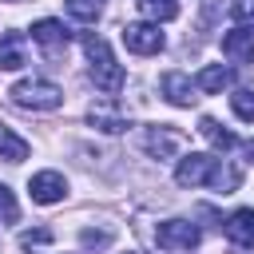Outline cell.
<instances>
[{
    "label": "cell",
    "instance_id": "1",
    "mask_svg": "<svg viewBox=\"0 0 254 254\" xmlns=\"http://www.w3.org/2000/svg\"><path fill=\"white\" fill-rule=\"evenodd\" d=\"M175 183H179V187H210V190L230 194V190H238L242 171L230 167V163H222V159H214V155H198V151H190V155L179 159V167H175Z\"/></svg>",
    "mask_w": 254,
    "mask_h": 254
},
{
    "label": "cell",
    "instance_id": "15",
    "mask_svg": "<svg viewBox=\"0 0 254 254\" xmlns=\"http://www.w3.org/2000/svg\"><path fill=\"white\" fill-rule=\"evenodd\" d=\"M16 67H24V36L4 32L0 36V71H16Z\"/></svg>",
    "mask_w": 254,
    "mask_h": 254
},
{
    "label": "cell",
    "instance_id": "23",
    "mask_svg": "<svg viewBox=\"0 0 254 254\" xmlns=\"http://www.w3.org/2000/svg\"><path fill=\"white\" fill-rule=\"evenodd\" d=\"M230 16L238 20V28H254V0H230Z\"/></svg>",
    "mask_w": 254,
    "mask_h": 254
},
{
    "label": "cell",
    "instance_id": "21",
    "mask_svg": "<svg viewBox=\"0 0 254 254\" xmlns=\"http://www.w3.org/2000/svg\"><path fill=\"white\" fill-rule=\"evenodd\" d=\"M79 246L83 250H103V246H111V230H79Z\"/></svg>",
    "mask_w": 254,
    "mask_h": 254
},
{
    "label": "cell",
    "instance_id": "12",
    "mask_svg": "<svg viewBox=\"0 0 254 254\" xmlns=\"http://www.w3.org/2000/svg\"><path fill=\"white\" fill-rule=\"evenodd\" d=\"M194 91H198V87L190 83V75H183V71H167V75H163V95H167L175 107H190V103L198 99Z\"/></svg>",
    "mask_w": 254,
    "mask_h": 254
},
{
    "label": "cell",
    "instance_id": "5",
    "mask_svg": "<svg viewBox=\"0 0 254 254\" xmlns=\"http://www.w3.org/2000/svg\"><path fill=\"white\" fill-rule=\"evenodd\" d=\"M155 238H159L163 250H194L198 238H202V230H198L190 218H167V222H159Z\"/></svg>",
    "mask_w": 254,
    "mask_h": 254
},
{
    "label": "cell",
    "instance_id": "7",
    "mask_svg": "<svg viewBox=\"0 0 254 254\" xmlns=\"http://www.w3.org/2000/svg\"><path fill=\"white\" fill-rule=\"evenodd\" d=\"M28 190H32V202L52 206V202H60V198L67 194V183H64V175H60V171H40V175H32Z\"/></svg>",
    "mask_w": 254,
    "mask_h": 254
},
{
    "label": "cell",
    "instance_id": "6",
    "mask_svg": "<svg viewBox=\"0 0 254 254\" xmlns=\"http://www.w3.org/2000/svg\"><path fill=\"white\" fill-rule=\"evenodd\" d=\"M123 44H127V52H135V56H159L167 40H163L159 24L139 20V24H127V28H123Z\"/></svg>",
    "mask_w": 254,
    "mask_h": 254
},
{
    "label": "cell",
    "instance_id": "16",
    "mask_svg": "<svg viewBox=\"0 0 254 254\" xmlns=\"http://www.w3.org/2000/svg\"><path fill=\"white\" fill-rule=\"evenodd\" d=\"M0 159L4 163H24L28 159V139H20L12 127L0 123Z\"/></svg>",
    "mask_w": 254,
    "mask_h": 254
},
{
    "label": "cell",
    "instance_id": "20",
    "mask_svg": "<svg viewBox=\"0 0 254 254\" xmlns=\"http://www.w3.org/2000/svg\"><path fill=\"white\" fill-rule=\"evenodd\" d=\"M48 242H52V230H48V226H36V230H24V234H20V246H24V250H36V254H40Z\"/></svg>",
    "mask_w": 254,
    "mask_h": 254
},
{
    "label": "cell",
    "instance_id": "3",
    "mask_svg": "<svg viewBox=\"0 0 254 254\" xmlns=\"http://www.w3.org/2000/svg\"><path fill=\"white\" fill-rule=\"evenodd\" d=\"M8 95L16 107H28V111H56L64 103V91L48 79H20L8 87Z\"/></svg>",
    "mask_w": 254,
    "mask_h": 254
},
{
    "label": "cell",
    "instance_id": "11",
    "mask_svg": "<svg viewBox=\"0 0 254 254\" xmlns=\"http://www.w3.org/2000/svg\"><path fill=\"white\" fill-rule=\"evenodd\" d=\"M32 40H36L44 52H52V56H56V52H64V48H67L71 32H67L60 20H36V24H32Z\"/></svg>",
    "mask_w": 254,
    "mask_h": 254
},
{
    "label": "cell",
    "instance_id": "4",
    "mask_svg": "<svg viewBox=\"0 0 254 254\" xmlns=\"http://www.w3.org/2000/svg\"><path fill=\"white\" fill-rule=\"evenodd\" d=\"M87 123H91L95 131H103V135H123V131L131 127V115L107 95V99H95V103L87 107Z\"/></svg>",
    "mask_w": 254,
    "mask_h": 254
},
{
    "label": "cell",
    "instance_id": "8",
    "mask_svg": "<svg viewBox=\"0 0 254 254\" xmlns=\"http://www.w3.org/2000/svg\"><path fill=\"white\" fill-rule=\"evenodd\" d=\"M179 147H183V135L175 127H147L143 131V151L151 159H171Z\"/></svg>",
    "mask_w": 254,
    "mask_h": 254
},
{
    "label": "cell",
    "instance_id": "2",
    "mask_svg": "<svg viewBox=\"0 0 254 254\" xmlns=\"http://www.w3.org/2000/svg\"><path fill=\"white\" fill-rule=\"evenodd\" d=\"M83 52H87V60H91V67H87V71H91V83H95L99 91L115 95V91L123 87V67L115 64L107 40L95 36V32H87V36H83Z\"/></svg>",
    "mask_w": 254,
    "mask_h": 254
},
{
    "label": "cell",
    "instance_id": "24",
    "mask_svg": "<svg viewBox=\"0 0 254 254\" xmlns=\"http://www.w3.org/2000/svg\"><path fill=\"white\" fill-rule=\"evenodd\" d=\"M246 155H250V159H254V139H250V143H246Z\"/></svg>",
    "mask_w": 254,
    "mask_h": 254
},
{
    "label": "cell",
    "instance_id": "14",
    "mask_svg": "<svg viewBox=\"0 0 254 254\" xmlns=\"http://www.w3.org/2000/svg\"><path fill=\"white\" fill-rule=\"evenodd\" d=\"M234 83V71L230 67H222V64H206L202 71H198V79H194V87L198 91H206V95H218L222 87H230Z\"/></svg>",
    "mask_w": 254,
    "mask_h": 254
},
{
    "label": "cell",
    "instance_id": "9",
    "mask_svg": "<svg viewBox=\"0 0 254 254\" xmlns=\"http://www.w3.org/2000/svg\"><path fill=\"white\" fill-rule=\"evenodd\" d=\"M222 52H226L230 64H254V28L222 32Z\"/></svg>",
    "mask_w": 254,
    "mask_h": 254
},
{
    "label": "cell",
    "instance_id": "19",
    "mask_svg": "<svg viewBox=\"0 0 254 254\" xmlns=\"http://www.w3.org/2000/svg\"><path fill=\"white\" fill-rule=\"evenodd\" d=\"M230 107H234V115H238V119L254 123V91H250V87H238V91L230 95Z\"/></svg>",
    "mask_w": 254,
    "mask_h": 254
},
{
    "label": "cell",
    "instance_id": "22",
    "mask_svg": "<svg viewBox=\"0 0 254 254\" xmlns=\"http://www.w3.org/2000/svg\"><path fill=\"white\" fill-rule=\"evenodd\" d=\"M20 218V206H16V194L0 183V222H16Z\"/></svg>",
    "mask_w": 254,
    "mask_h": 254
},
{
    "label": "cell",
    "instance_id": "10",
    "mask_svg": "<svg viewBox=\"0 0 254 254\" xmlns=\"http://www.w3.org/2000/svg\"><path fill=\"white\" fill-rule=\"evenodd\" d=\"M222 230H226V238H230L234 246H242V250H254V206H242V210H234V214L222 222Z\"/></svg>",
    "mask_w": 254,
    "mask_h": 254
},
{
    "label": "cell",
    "instance_id": "17",
    "mask_svg": "<svg viewBox=\"0 0 254 254\" xmlns=\"http://www.w3.org/2000/svg\"><path fill=\"white\" fill-rule=\"evenodd\" d=\"M139 12L151 20V24H167L179 16V4L175 0H139Z\"/></svg>",
    "mask_w": 254,
    "mask_h": 254
},
{
    "label": "cell",
    "instance_id": "18",
    "mask_svg": "<svg viewBox=\"0 0 254 254\" xmlns=\"http://www.w3.org/2000/svg\"><path fill=\"white\" fill-rule=\"evenodd\" d=\"M64 8L79 20V24H95L103 16V0H64Z\"/></svg>",
    "mask_w": 254,
    "mask_h": 254
},
{
    "label": "cell",
    "instance_id": "13",
    "mask_svg": "<svg viewBox=\"0 0 254 254\" xmlns=\"http://www.w3.org/2000/svg\"><path fill=\"white\" fill-rule=\"evenodd\" d=\"M198 135H202L214 151H234V147H238V135H234V131H226V127H222L218 119H210V115H202V119H198Z\"/></svg>",
    "mask_w": 254,
    "mask_h": 254
}]
</instances>
